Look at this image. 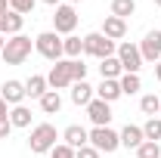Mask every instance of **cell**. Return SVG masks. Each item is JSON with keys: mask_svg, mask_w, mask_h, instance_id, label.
Listing matches in <instances>:
<instances>
[{"mask_svg": "<svg viewBox=\"0 0 161 158\" xmlns=\"http://www.w3.org/2000/svg\"><path fill=\"white\" fill-rule=\"evenodd\" d=\"M118 84H121V93H124V96H136V93L142 90L140 75H121V78H118Z\"/></svg>", "mask_w": 161, "mask_h": 158, "instance_id": "22", "label": "cell"}, {"mask_svg": "<svg viewBox=\"0 0 161 158\" xmlns=\"http://www.w3.org/2000/svg\"><path fill=\"white\" fill-rule=\"evenodd\" d=\"M9 124L13 127H31V109L22 102V105H13L9 109Z\"/></svg>", "mask_w": 161, "mask_h": 158, "instance_id": "21", "label": "cell"}, {"mask_svg": "<svg viewBox=\"0 0 161 158\" xmlns=\"http://www.w3.org/2000/svg\"><path fill=\"white\" fill-rule=\"evenodd\" d=\"M90 146H93L96 152L112 155V152L121 149V137H118V130H112V127H93V130H90Z\"/></svg>", "mask_w": 161, "mask_h": 158, "instance_id": "6", "label": "cell"}, {"mask_svg": "<svg viewBox=\"0 0 161 158\" xmlns=\"http://www.w3.org/2000/svg\"><path fill=\"white\" fill-rule=\"evenodd\" d=\"M0 34H6V13L0 16Z\"/></svg>", "mask_w": 161, "mask_h": 158, "instance_id": "35", "label": "cell"}, {"mask_svg": "<svg viewBox=\"0 0 161 158\" xmlns=\"http://www.w3.org/2000/svg\"><path fill=\"white\" fill-rule=\"evenodd\" d=\"M93 99H96V87H90L87 81L71 84V102H75V105H84V109H87Z\"/></svg>", "mask_w": 161, "mask_h": 158, "instance_id": "15", "label": "cell"}, {"mask_svg": "<svg viewBox=\"0 0 161 158\" xmlns=\"http://www.w3.org/2000/svg\"><path fill=\"white\" fill-rule=\"evenodd\" d=\"M37 102H40V112H43V115H59L62 112V96L56 93V90H47Z\"/></svg>", "mask_w": 161, "mask_h": 158, "instance_id": "19", "label": "cell"}, {"mask_svg": "<svg viewBox=\"0 0 161 158\" xmlns=\"http://www.w3.org/2000/svg\"><path fill=\"white\" fill-rule=\"evenodd\" d=\"M102 34H105L108 40L118 43V40L127 37V22L118 19V16H105V22H102Z\"/></svg>", "mask_w": 161, "mask_h": 158, "instance_id": "13", "label": "cell"}, {"mask_svg": "<svg viewBox=\"0 0 161 158\" xmlns=\"http://www.w3.org/2000/svg\"><path fill=\"white\" fill-rule=\"evenodd\" d=\"M47 84H50V90H68L75 81H71V65H68V59H59L53 68H50V75H47Z\"/></svg>", "mask_w": 161, "mask_h": 158, "instance_id": "8", "label": "cell"}, {"mask_svg": "<svg viewBox=\"0 0 161 158\" xmlns=\"http://www.w3.org/2000/svg\"><path fill=\"white\" fill-rule=\"evenodd\" d=\"M75 158H102V152H96L90 143L87 146H80V149H75Z\"/></svg>", "mask_w": 161, "mask_h": 158, "instance_id": "31", "label": "cell"}, {"mask_svg": "<svg viewBox=\"0 0 161 158\" xmlns=\"http://www.w3.org/2000/svg\"><path fill=\"white\" fill-rule=\"evenodd\" d=\"M43 3H47V6H53V9H56V6H62V3H65V0H43Z\"/></svg>", "mask_w": 161, "mask_h": 158, "instance_id": "36", "label": "cell"}, {"mask_svg": "<svg viewBox=\"0 0 161 158\" xmlns=\"http://www.w3.org/2000/svg\"><path fill=\"white\" fill-rule=\"evenodd\" d=\"M87 118L93 121V127H108V121H112V105L102 102V99H93V102L87 105Z\"/></svg>", "mask_w": 161, "mask_h": 158, "instance_id": "11", "label": "cell"}, {"mask_svg": "<svg viewBox=\"0 0 161 158\" xmlns=\"http://www.w3.org/2000/svg\"><path fill=\"white\" fill-rule=\"evenodd\" d=\"M99 75H102V81H118L121 75H124L118 56H105V59H99Z\"/></svg>", "mask_w": 161, "mask_h": 158, "instance_id": "17", "label": "cell"}, {"mask_svg": "<svg viewBox=\"0 0 161 158\" xmlns=\"http://www.w3.org/2000/svg\"><path fill=\"white\" fill-rule=\"evenodd\" d=\"M62 53H65V59H80L84 56V37H78V34L62 37Z\"/></svg>", "mask_w": 161, "mask_h": 158, "instance_id": "20", "label": "cell"}, {"mask_svg": "<svg viewBox=\"0 0 161 158\" xmlns=\"http://www.w3.org/2000/svg\"><path fill=\"white\" fill-rule=\"evenodd\" d=\"M65 3H71V6H75V3H84V0H65Z\"/></svg>", "mask_w": 161, "mask_h": 158, "instance_id": "39", "label": "cell"}, {"mask_svg": "<svg viewBox=\"0 0 161 158\" xmlns=\"http://www.w3.org/2000/svg\"><path fill=\"white\" fill-rule=\"evenodd\" d=\"M155 81L161 84V62H155Z\"/></svg>", "mask_w": 161, "mask_h": 158, "instance_id": "37", "label": "cell"}, {"mask_svg": "<svg viewBox=\"0 0 161 158\" xmlns=\"http://www.w3.org/2000/svg\"><path fill=\"white\" fill-rule=\"evenodd\" d=\"M47 90H50V84H47V75H31V78L25 81V96H31V99H40Z\"/></svg>", "mask_w": 161, "mask_h": 158, "instance_id": "18", "label": "cell"}, {"mask_svg": "<svg viewBox=\"0 0 161 158\" xmlns=\"http://www.w3.org/2000/svg\"><path fill=\"white\" fill-rule=\"evenodd\" d=\"M118 137H121V146H124V149H133V152H136L142 143H146V137H142V127H140V124H127V127L121 130Z\"/></svg>", "mask_w": 161, "mask_h": 158, "instance_id": "14", "label": "cell"}, {"mask_svg": "<svg viewBox=\"0 0 161 158\" xmlns=\"http://www.w3.org/2000/svg\"><path fill=\"white\" fill-rule=\"evenodd\" d=\"M56 139H62L59 133H56V127H53L50 121H43V124H34V127H31V133H28V146H31L34 155H50L53 146H56Z\"/></svg>", "mask_w": 161, "mask_h": 158, "instance_id": "1", "label": "cell"}, {"mask_svg": "<svg viewBox=\"0 0 161 158\" xmlns=\"http://www.w3.org/2000/svg\"><path fill=\"white\" fill-rule=\"evenodd\" d=\"M118 43L108 40L102 31H90L84 34V56H96V59H105V56H115Z\"/></svg>", "mask_w": 161, "mask_h": 158, "instance_id": "3", "label": "cell"}, {"mask_svg": "<svg viewBox=\"0 0 161 158\" xmlns=\"http://www.w3.org/2000/svg\"><path fill=\"white\" fill-rule=\"evenodd\" d=\"M140 112L149 115V118H158L161 115V99L155 96V93H146V96L140 99Z\"/></svg>", "mask_w": 161, "mask_h": 158, "instance_id": "23", "label": "cell"}, {"mask_svg": "<svg viewBox=\"0 0 161 158\" xmlns=\"http://www.w3.org/2000/svg\"><path fill=\"white\" fill-rule=\"evenodd\" d=\"M133 13H136V0H112V16L127 22Z\"/></svg>", "mask_w": 161, "mask_h": 158, "instance_id": "24", "label": "cell"}, {"mask_svg": "<svg viewBox=\"0 0 161 158\" xmlns=\"http://www.w3.org/2000/svg\"><path fill=\"white\" fill-rule=\"evenodd\" d=\"M136 158H161V146H158V143H149V139H146L140 149H136Z\"/></svg>", "mask_w": 161, "mask_h": 158, "instance_id": "27", "label": "cell"}, {"mask_svg": "<svg viewBox=\"0 0 161 158\" xmlns=\"http://www.w3.org/2000/svg\"><path fill=\"white\" fill-rule=\"evenodd\" d=\"M3 47H6V34H0V53H3Z\"/></svg>", "mask_w": 161, "mask_h": 158, "instance_id": "38", "label": "cell"}, {"mask_svg": "<svg viewBox=\"0 0 161 158\" xmlns=\"http://www.w3.org/2000/svg\"><path fill=\"white\" fill-rule=\"evenodd\" d=\"M142 137L149 139V143H158L161 139V118H149L142 124Z\"/></svg>", "mask_w": 161, "mask_h": 158, "instance_id": "25", "label": "cell"}, {"mask_svg": "<svg viewBox=\"0 0 161 158\" xmlns=\"http://www.w3.org/2000/svg\"><path fill=\"white\" fill-rule=\"evenodd\" d=\"M142 62H161V31H146V37L140 40Z\"/></svg>", "mask_w": 161, "mask_h": 158, "instance_id": "9", "label": "cell"}, {"mask_svg": "<svg viewBox=\"0 0 161 158\" xmlns=\"http://www.w3.org/2000/svg\"><path fill=\"white\" fill-rule=\"evenodd\" d=\"M0 118H9V102L0 99Z\"/></svg>", "mask_w": 161, "mask_h": 158, "instance_id": "33", "label": "cell"}, {"mask_svg": "<svg viewBox=\"0 0 161 158\" xmlns=\"http://www.w3.org/2000/svg\"><path fill=\"white\" fill-rule=\"evenodd\" d=\"M62 143H65V146H71V149H80V146H87V143H90V130H87V127H80V124H68V127L62 130Z\"/></svg>", "mask_w": 161, "mask_h": 158, "instance_id": "12", "label": "cell"}, {"mask_svg": "<svg viewBox=\"0 0 161 158\" xmlns=\"http://www.w3.org/2000/svg\"><path fill=\"white\" fill-rule=\"evenodd\" d=\"M50 158H75V149H71V146H65V143H56V146H53V152H50Z\"/></svg>", "mask_w": 161, "mask_h": 158, "instance_id": "30", "label": "cell"}, {"mask_svg": "<svg viewBox=\"0 0 161 158\" xmlns=\"http://www.w3.org/2000/svg\"><path fill=\"white\" fill-rule=\"evenodd\" d=\"M0 99H6L9 105H22L25 102V81H16V78H9V81H3V87H0Z\"/></svg>", "mask_w": 161, "mask_h": 158, "instance_id": "10", "label": "cell"}, {"mask_svg": "<svg viewBox=\"0 0 161 158\" xmlns=\"http://www.w3.org/2000/svg\"><path fill=\"white\" fill-rule=\"evenodd\" d=\"M22 25H25V16L19 13H6V37H13V34H22Z\"/></svg>", "mask_w": 161, "mask_h": 158, "instance_id": "26", "label": "cell"}, {"mask_svg": "<svg viewBox=\"0 0 161 158\" xmlns=\"http://www.w3.org/2000/svg\"><path fill=\"white\" fill-rule=\"evenodd\" d=\"M155 6H161V0H155Z\"/></svg>", "mask_w": 161, "mask_h": 158, "instance_id": "40", "label": "cell"}, {"mask_svg": "<svg viewBox=\"0 0 161 158\" xmlns=\"http://www.w3.org/2000/svg\"><path fill=\"white\" fill-rule=\"evenodd\" d=\"M31 47H34V40L25 37V34H13V37H6V47H3V62L6 65H22V62L31 56Z\"/></svg>", "mask_w": 161, "mask_h": 158, "instance_id": "2", "label": "cell"}, {"mask_svg": "<svg viewBox=\"0 0 161 158\" xmlns=\"http://www.w3.org/2000/svg\"><path fill=\"white\" fill-rule=\"evenodd\" d=\"M124 93H121V84L118 81H99V87H96V99H102V102H115V99H121Z\"/></svg>", "mask_w": 161, "mask_h": 158, "instance_id": "16", "label": "cell"}, {"mask_svg": "<svg viewBox=\"0 0 161 158\" xmlns=\"http://www.w3.org/2000/svg\"><path fill=\"white\" fill-rule=\"evenodd\" d=\"M75 28H78V9L71 6V3H62V6H56V13H53V31L56 34H75Z\"/></svg>", "mask_w": 161, "mask_h": 158, "instance_id": "7", "label": "cell"}, {"mask_svg": "<svg viewBox=\"0 0 161 158\" xmlns=\"http://www.w3.org/2000/svg\"><path fill=\"white\" fill-rule=\"evenodd\" d=\"M34 3L37 0H9V9L19 16H28V13H34Z\"/></svg>", "mask_w": 161, "mask_h": 158, "instance_id": "28", "label": "cell"}, {"mask_svg": "<svg viewBox=\"0 0 161 158\" xmlns=\"http://www.w3.org/2000/svg\"><path fill=\"white\" fill-rule=\"evenodd\" d=\"M3 13H9V0H0V16Z\"/></svg>", "mask_w": 161, "mask_h": 158, "instance_id": "34", "label": "cell"}, {"mask_svg": "<svg viewBox=\"0 0 161 158\" xmlns=\"http://www.w3.org/2000/svg\"><path fill=\"white\" fill-rule=\"evenodd\" d=\"M34 50H37L43 59H50V62L65 59V53H62V37L56 31H40L37 37H34Z\"/></svg>", "mask_w": 161, "mask_h": 158, "instance_id": "5", "label": "cell"}, {"mask_svg": "<svg viewBox=\"0 0 161 158\" xmlns=\"http://www.w3.org/2000/svg\"><path fill=\"white\" fill-rule=\"evenodd\" d=\"M115 56H118L121 68H124V75H140V68H142V53H140V43L121 40V43H118V50H115Z\"/></svg>", "mask_w": 161, "mask_h": 158, "instance_id": "4", "label": "cell"}, {"mask_svg": "<svg viewBox=\"0 0 161 158\" xmlns=\"http://www.w3.org/2000/svg\"><path fill=\"white\" fill-rule=\"evenodd\" d=\"M68 65H71V81L78 84V81H87V65H84V59H68Z\"/></svg>", "mask_w": 161, "mask_h": 158, "instance_id": "29", "label": "cell"}, {"mask_svg": "<svg viewBox=\"0 0 161 158\" xmlns=\"http://www.w3.org/2000/svg\"><path fill=\"white\" fill-rule=\"evenodd\" d=\"M13 130H16V127L9 124V118H0V139H6L9 133H13Z\"/></svg>", "mask_w": 161, "mask_h": 158, "instance_id": "32", "label": "cell"}]
</instances>
